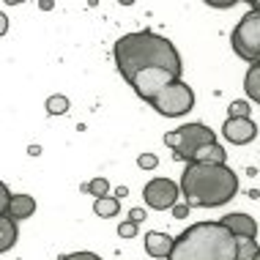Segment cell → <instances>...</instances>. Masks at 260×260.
Returning <instances> with one entry per match:
<instances>
[{
  "label": "cell",
  "mask_w": 260,
  "mask_h": 260,
  "mask_svg": "<svg viewBox=\"0 0 260 260\" xmlns=\"http://www.w3.org/2000/svg\"><path fill=\"white\" fill-rule=\"evenodd\" d=\"M115 66L126 82H132L145 69H170L181 77V55L170 39L159 36L153 30L126 33L115 41Z\"/></svg>",
  "instance_id": "1"
},
{
  "label": "cell",
  "mask_w": 260,
  "mask_h": 260,
  "mask_svg": "<svg viewBox=\"0 0 260 260\" xmlns=\"http://www.w3.org/2000/svg\"><path fill=\"white\" fill-rule=\"evenodd\" d=\"M238 178L228 165L189 161L181 175V194L192 208H216L236 198Z\"/></svg>",
  "instance_id": "2"
},
{
  "label": "cell",
  "mask_w": 260,
  "mask_h": 260,
  "mask_svg": "<svg viewBox=\"0 0 260 260\" xmlns=\"http://www.w3.org/2000/svg\"><path fill=\"white\" fill-rule=\"evenodd\" d=\"M238 236L222 222H198L175 238L170 260H236Z\"/></svg>",
  "instance_id": "3"
},
{
  "label": "cell",
  "mask_w": 260,
  "mask_h": 260,
  "mask_svg": "<svg viewBox=\"0 0 260 260\" xmlns=\"http://www.w3.org/2000/svg\"><path fill=\"white\" fill-rule=\"evenodd\" d=\"M165 143L175 151V159L194 161V153H198L203 145L216 143V137H214V129H208L206 123H186L175 132H167Z\"/></svg>",
  "instance_id": "4"
},
{
  "label": "cell",
  "mask_w": 260,
  "mask_h": 260,
  "mask_svg": "<svg viewBox=\"0 0 260 260\" xmlns=\"http://www.w3.org/2000/svg\"><path fill=\"white\" fill-rule=\"evenodd\" d=\"M230 44L238 58H244L247 63H260V11H249L241 17V22L236 25Z\"/></svg>",
  "instance_id": "5"
},
{
  "label": "cell",
  "mask_w": 260,
  "mask_h": 260,
  "mask_svg": "<svg viewBox=\"0 0 260 260\" xmlns=\"http://www.w3.org/2000/svg\"><path fill=\"white\" fill-rule=\"evenodd\" d=\"M151 107L156 110L159 115H167V118L186 115V112L194 107V93L184 80H178V82H173L165 93H159L156 99L151 102Z\"/></svg>",
  "instance_id": "6"
},
{
  "label": "cell",
  "mask_w": 260,
  "mask_h": 260,
  "mask_svg": "<svg viewBox=\"0 0 260 260\" xmlns=\"http://www.w3.org/2000/svg\"><path fill=\"white\" fill-rule=\"evenodd\" d=\"M178 80L181 77L175 72H170V69H145V72H140L129 85L135 88V93L140 96V99H145L151 104L159 93H165V90L170 88L173 82H178Z\"/></svg>",
  "instance_id": "7"
},
{
  "label": "cell",
  "mask_w": 260,
  "mask_h": 260,
  "mask_svg": "<svg viewBox=\"0 0 260 260\" xmlns=\"http://www.w3.org/2000/svg\"><path fill=\"white\" fill-rule=\"evenodd\" d=\"M143 198L153 211H167L173 208L181 198V184H175L170 178H151L143 189Z\"/></svg>",
  "instance_id": "8"
},
{
  "label": "cell",
  "mask_w": 260,
  "mask_h": 260,
  "mask_svg": "<svg viewBox=\"0 0 260 260\" xmlns=\"http://www.w3.org/2000/svg\"><path fill=\"white\" fill-rule=\"evenodd\" d=\"M222 135L228 143H233V145H247L255 140L257 135V126L249 121V118H228L222 126Z\"/></svg>",
  "instance_id": "9"
},
{
  "label": "cell",
  "mask_w": 260,
  "mask_h": 260,
  "mask_svg": "<svg viewBox=\"0 0 260 260\" xmlns=\"http://www.w3.org/2000/svg\"><path fill=\"white\" fill-rule=\"evenodd\" d=\"M222 224L233 236H249V238L257 236V222L249 214H228V216H222Z\"/></svg>",
  "instance_id": "10"
},
{
  "label": "cell",
  "mask_w": 260,
  "mask_h": 260,
  "mask_svg": "<svg viewBox=\"0 0 260 260\" xmlns=\"http://www.w3.org/2000/svg\"><path fill=\"white\" fill-rule=\"evenodd\" d=\"M175 247V238H170L167 233H159V230H151L145 236V252L151 257H170V252Z\"/></svg>",
  "instance_id": "11"
},
{
  "label": "cell",
  "mask_w": 260,
  "mask_h": 260,
  "mask_svg": "<svg viewBox=\"0 0 260 260\" xmlns=\"http://www.w3.org/2000/svg\"><path fill=\"white\" fill-rule=\"evenodd\" d=\"M17 244V219L11 214H0V252H9Z\"/></svg>",
  "instance_id": "12"
},
{
  "label": "cell",
  "mask_w": 260,
  "mask_h": 260,
  "mask_svg": "<svg viewBox=\"0 0 260 260\" xmlns=\"http://www.w3.org/2000/svg\"><path fill=\"white\" fill-rule=\"evenodd\" d=\"M33 211H36V200L30 198V194H14L11 200V208L9 214L14 216V219H27V216H33Z\"/></svg>",
  "instance_id": "13"
},
{
  "label": "cell",
  "mask_w": 260,
  "mask_h": 260,
  "mask_svg": "<svg viewBox=\"0 0 260 260\" xmlns=\"http://www.w3.org/2000/svg\"><path fill=\"white\" fill-rule=\"evenodd\" d=\"M228 153L219 143H211V145H203V148L194 153V161H203V165H224Z\"/></svg>",
  "instance_id": "14"
},
{
  "label": "cell",
  "mask_w": 260,
  "mask_h": 260,
  "mask_svg": "<svg viewBox=\"0 0 260 260\" xmlns=\"http://www.w3.org/2000/svg\"><path fill=\"white\" fill-rule=\"evenodd\" d=\"M244 90H247V96H249L252 102L260 104V63L249 66L247 77H244Z\"/></svg>",
  "instance_id": "15"
},
{
  "label": "cell",
  "mask_w": 260,
  "mask_h": 260,
  "mask_svg": "<svg viewBox=\"0 0 260 260\" xmlns=\"http://www.w3.org/2000/svg\"><path fill=\"white\" fill-rule=\"evenodd\" d=\"M93 211H96V216H102V219H110V216H115L118 211H121V203H118V198H99L93 203Z\"/></svg>",
  "instance_id": "16"
},
{
  "label": "cell",
  "mask_w": 260,
  "mask_h": 260,
  "mask_svg": "<svg viewBox=\"0 0 260 260\" xmlns=\"http://www.w3.org/2000/svg\"><path fill=\"white\" fill-rule=\"evenodd\" d=\"M260 252L257 241L249 236H238V257L236 260H255V255Z\"/></svg>",
  "instance_id": "17"
},
{
  "label": "cell",
  "mask_w": 260,
  "mask_h": 260,
  "mask_svg": "<svg viewBox=\"0 0 260 260\" xmlns=\"http://www.w3.org/2000/svg\"><path fill=\"white\" fill-rule=\"evenodd\" d=\"M82 192L93 194L96 200H99V198H107V192H110V181H107V178H93V181H88V184L82 186Z\"/></svg>",
  "instance_id": "18"
},
{
  "label": "cell",
  "mask_w": 260,
  "mask_h": 260,
  "mask_svg": "<svg viewBox=\"0 0 260 260\" xmlns=\"http://www.w3.org/2000/svg\"><path fill=\"white\" fill-rule=\"evenodd\" d=\"M47 112H50V115H66L69 112V99L60 96V93L50 96V99H47Z\"/></svg>",
  "instance_id": "19"
},
{
  "label": "cell",
  "mask_w": 260,
  "mask_h": 260,
  "mask_svg": "<svg viewBox=\"0 0 260 260\" xmlns=\"http://www.w3.org/2000/svg\"><path fill=\"white\" fill-rule=\"evenodd\" d=\"M11 200H14V194L9 192V186H6V184H0V214H9Z\"/></svg>",
  "instance_id": "20"
},
{
  "label": "cell",
  "mask_w": 260,
  "mask_h": 260,
  "mask_svg": "<svg viewBox=\"0 0 260 260\" xmlns=\"http://www.w3.org/2000/svg\"><path fill=\"white\" fill-rule=\"evenodd\" d=\"M249 104L247 102H233L230 104V118H249Z\"/></svg>",
  "instance_id": "21"
},
{
  "label": "cell",
  "mask_w": 260,
  "mask_h": 260,
  "mask_svg": "<svg viewBox=\"0 0 260 260\" xmlns=\"http://www.w3.org/2000/svg\"><path fill=\"white\" fill-rule=\"evenodd\" d=\"M137 165L143 167V170H153V167L159 165V159H156V153H140V156H137Z\"/></svg>",
  "instance_id": "22"
},
{
  "label": "cell",
  "mask_w": 260,
  "mask_h": 260,
  "mask_svg": "<svg viewBox=\"0 0 260 260\" xmlns=\"http://www.w3.org/2000/svg\"><path fill=\"white\" fill-rule=\"evenodd\" d=\"M118 233H121V238H135V233H137V224L126 219V222L118 224Z\"/></svg>",
  "instance_id": "23"
},
{
  "label": "cell",
  "mask_w": 260,
  "mask_h": 260,
  "mask_svg": "<svg viewBox=\"0 0 260 260\" xmlns=\"http://www.w3.org/2000/svg\"><path fill=\"white\" fill-rule=\"evenodd\" d=\"M60 260H102L96 252H72V255H63Z\"/></svg>",
  "instance_id": "24"
},
{
  "label": "cell",
  "mask_w": 260,
  "mask_h": 260,
  "mask_svg": "<svg viewBox=\"0 0 260 260\" xmlns=\"http://www.w3.org/2000/svg\"><path fill=\"white\" fill-rule=\"evenodd\" d=\"M189 208H192L189 203H186V206H178V203H175V206H173V216H175V219H184V216H189Z\"/></svg>",
  "instance_id": "25"
},
{
  "label": "cell",
  "mask_w": 260,
  "mask_h": 260,
  "mask_svg": "<svg viewBox=\"0 0 260 260\" xmlns=\"http://www.w3.org/2000/svg\"><path fill=\"white\" fill-rule=\"evenodd\" d=\"M143 219H145V211H143V208H132V211H129V222L140 224Z\"/></svg>",
  "instance_id": "26"
},
{
  "label": "cell",
  "mask_w": 260,
  "mask_h": 260,
  "mask_svg": "<svg viewBox=\"0 0 260 260\" xmlns=\"http://www.w3.org/2000/svg\"><path fill=\"white\" fill-rule=\"evenodd\" d=\"M211 9H230V6H236V0H230V3H214V0H208Z\"/></svg>",
  "instance_id": "27"
},
{
  "label": "cell",
  "mask_w": 260,
  "mask_h": 260,
  "mask_svg": "<svg viewBox=\"0 0 260 260\" xmlns=\"http://www.w3.org/2000/svg\"><path fill=\"white\" fill-rule=\"evenodd\" d=\"M126 194H129V189H126V186H118V189H115V194H112V198H126Z\"/></svg>",
  "instance_id": "28"
},
{
  "label": "cell",
  "mask_w": 260,
  "mask_h": 260,
  "mask_svg": "<svg viewBox=\"0 0 260 260\" xmlns=\"http://www.w3.org/2000/svg\"><path fill=\"white\" fill-rule=\"evenodd\" d=\"M9 30V22H6V17H0V33H6Z\"/></svg>",
  "instance_id": "29"
},
{
  "label": "cell",
  "mask_w": 260,
  "mask_h": 260,
  "mask_svg": "<svg viewBox=\"0 0 260 260\" xmlns=\"http://www.w3.org/2000/svg\"><path fill=\"white\" fill-rule=\"evenodd\" d=\"M27 153H30V156H39L41 148H39V145H30V151H27Z\"/></svg>",
  "instance_id": "30"
},
{
  "label": "cell",
  "mask_w": 260,
  "mask_h": 260,
  "mask_svg": "<svg viewBox=\"0 0 260 260\" xmlns=\"http://www.w3.org/2000/svg\"><path fill=\"white\" fill-rule=\"evenodd\" d=\"M252 11H260V0H252Z\"/></svg>",
  "instance_id": "31"
},
{
  "label": "cell",
  "mask_w": 260,
  "mask_h": 260,
  "mask_svg": "<svg viewBox=\"0 0 260 260\" xmlns=\"http://www.w3.org/2000/svg\"><path fill=\"white\" fill-rule=\"evenodd\" d=\"M255 260H260V252H257V255H255Z\"/></svg>",
  "instance_id": "32"
}]
</instances>
